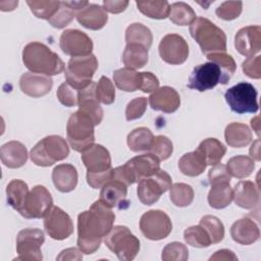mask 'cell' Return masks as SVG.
I'll list each match as a JSON object with an SVG mask.
<instances>
[{"label":"cell","mask_w":261,"mask_h":261,"mask_svg":"<svg viewBox=\"0 0 261 261\" xmlns=\"http://www.w3.org/2000/svg\"><path fill=\"white\" fill-rule=\"evenodd\" d=\"M76 19L83 27L97 31L106 24L108 15L102 6L89 3L76 13Z\"/></svg>","instance_id":"27"},{"label":"cell","mask_w":261,"mask_h":261,"mask_svg":"<svg viewBox=\"0 0 261 261\" xmlns=\"http://www.w3.org/2000/svg\"><path fill=\"white\" fill-rule=\"evenodd\" d=\"M149 104L154 110L172 113L178 109L180 105V97L173 88L164 86L158 88L151 94L149 97Z\"/></svg>","instance_id":"22"},{"label":"cell","mask_w":261,"mask_h":261,"mask_svg":"<svg viewBox=\"0 0 261 261\" xmlns=\"http://www.w3.org/2000/svg\"><path fill=\"white\" fill-rule=\"evenodd\" d=\"M127 186L120 180L111 179L102 186L99 201L109 208H121L126 202Z\"/></svg>","instance_id":"23"},{"label":"cell","mask_w":261,"mask_h":261,"mask_svg":"<svg viewBox=\"0 0 261 261\" xmlns=\"http://www.w3.org/2000/svg\"><path fill=\"white\" fill-rule=\"evenodd\" d=\"M225 141L232 148L246 147L252 141V132L249 126L241 122H231L225 127Z\"/></svg>","instance_id":"30"},{"label":"cell","mask_w":261,"mask_h":261,"mask_svg":"<svg viewBox=\"0 0 261 261\" xmlns=\"http://www.w3.org/2000/svg\"><path fill=\"white\" fill-rule=\"evenodd\" d=\"M69 155L66 141L56 135L45 137L31 150L30 156L33 163L38 166H51L55 162L65 159Z\"/></svg>","instance_id":"6"},{"label":"cell","mask_w":261,"mask_h":261,"mask_svg":"<svg viewBox=\"0 0 261 261\" xmlns=\"http://www.w3.org/2000/svg\"><path fill=\"white\" fill-rule=\"evenodd\" d=\"M184 239L188 245L196 248H207L211 245L208 232L200 224L188 227L184 231Z\"/></svg>","instance_id":"43"},{"label":"cell","mask_w":261,"mask_h":261,"mask_svg":"<svg viewBox=\"0 0 261 261\" xmlns=\"http://www.w3.org/2000/svg\"><path fill=\"white\" fill-rule=\"evenodd\" d=\"M0 158L6 167L18 168L27 163L28 150L22 143L18 141H10L2 145L0 149Z\"/></svg>","instance_id":"25"},{"label":"cell","mask_w":261,"mask_h":261,"mask_svg":"<svg viewBox=\"0 0 261 261\" xmlns=\"http://www.w3.org/2000/svg\"><path fill=\"white\" fill-rule=\"evenodd\" d=\"M122 62L125 67L130 69L144 67L148 62V49L140 44H126L122 54Z\"/></svg>","instance_id":"35"},{"label":"cell","mask_w":261,"mask_h":261,"mask_svg":"<svg viewBox=\"0 0 261 261\" xmlns=\"http://www.w3.org/2000/svg\"><path fill=\"white\" fill-rule=\"evenodd\" d=\"M206 58L212 62L217 63L220 66V68L223 72L225 82L227 83L230 80L231 75L234 73L236 68H237L236 62H234L233 58L231 57V55H228L225 52H219V53L208 54V55H206Z\"/></svg>","instance_id":"46"},{"label":"cell","mask_w":261,"mask_h":261,"mask_svg":"<svg viewBox=\"0 0 261 261\" xmlns=\"http://www.w3.org/2000/svg\"><path fill=\"white\" fill-rule=\"evenodd\" d=\"M44 227L49 237L61 241L73 232V223L70 216L61 208L54 206L44 218Z\"/></svg>","instance_id":"17"},{"label":"cell","mask_w":261,"mask_h":261,"mask_svg":"<svg viewBox=\"0 0 261 261\" xmlns=\"http://www.w3.org/2000/svg\"><path fill=\"white\" fill-rule=\"evenodd\" d=\"M169 18L177 25H188L196 19V13L187 3L175 2L170 5Z\"/></svg>","instance_id":"41"},{"label":"cell","mask_w":261,"mask_h":261,"mask_svg":"<svg viewBox=\"0 0 261 261\" xmlns=\"http://www.w3.org/2000/svg\"><path fill=\"white\" fill-rule=\"evenodd\" d=\"M261 56L257 55L254 57H248L243 63L242 68L246 75L251 79H260L261 77Z\"/></svg>","instance_id":"53"},{"label":"cell","mask_w":261,"mask_h":261,"mask_svg":"<svg viewBox=\"0 0 261 261\" xmlns=\"http://www.w3.org/2000/svg\"><path fill=\"white\" fill-rule=\"evenodd\" d=\"M79 90L72 88L66 82L61 84L56 92V96L59 102L66 107H73L77 105Z\"/></svg>","instance_id":"51"},{"label":"cell","mask_w":261,"mask_h":261,"mask_svg":"<svg viewBox=\"0 0 261 261\" xmlns=\"http://www.w3.org/2000/svg\"><path fill=\"white\" fill-rule=\"evenodd\" d=\"M150 153L156 156L159 160H166L170 157L173 151L172 142L165 136H157L154 138Z\"/></svg>","instance_id":"49"},{"label":"cell","mask_w":261,"mask_h":261,"mask_svg":"<svg viewBox=\"0 0 261 261\" xmlns=\"http://www.w3.org/2000/svg\"><path fill=\"white\" fill-rule=\"evenodd\" d=\"M107 248L119 260L130 261L140 251V241L124 225H115L104 238Z\"/></svg>","instance_id":"7"},{"label":"cell","mask_w":261,"mask_h":261,"mask_svg":"<svg viewBox=\"0 0 261 261\" xmlns=\"http://www.w3.org/2000/svg\"><path fill=\"white\" fill-rule=\"evenodd\" d=\"M113 81L119 90L125 92H135L140 90L141 72L127 67L119 68L113 72Z\"/></svg>","instance_id":"36"},{"label":"cell","mask_w":261,"mask_h":261,"mask_svg":"<svg viewBox=\"0 0 261 261\" xmlns=\"http://www.w3.org/2000/svg\"><path fill=\"white\" fill-rule=\"evenodd\" d=\"M159 88V81L152 72H141V86L140 90L144 93L155 92Z\"/></svg>","instance_id":"56"},{"label":"cell","mask_w":261,"mask_h":261,"mask_svg":"<svg viewBox=\"0 0 261 261\" xmlns=\"http://www.w3.org/2000/svg\"><path fill=\"white\" fill-rule=\"evenodd\" d=\"M209 260H238V257L234 255V253L227 249H222L217 252H215L214 255L210 257Z\"/></svg>","instance_id":"59"},{"label":"cell","mask_w":261,"mask_h":261,"mask_svg":"<svg viewBox=\"0 0 261 261\" xmlns=\"http://www.w3.org/2000/svg\"><path fill=\"white\" fill-rule=\"evenodd\" d=\"M160 169V160L151 153L142 154L128 160L124 165L113 169L112 179L126 186L139 182L142 178L155 174Z\"/></svg>","instance_id":"4"},{"label":"cell","mask_w":261,"mask_h":261,"mask_svg":"<svg viewBox=\"0 0 261 261\" xmlns=\"http://www.w3.org/2000/svg\"><path fill=\"white\" fill-rule=\"evenodd\" d=\"M158 49L161 59L173 65L184 63L189 56V45L187 41L177 34L164 36L160 41Z\"/></svg>","instance_id":"15"},{"label":"cell","mask_w":261,"mask_h":261,"mask_svg":"<svg viewBox=\"0 0 261 261\" xmlns=\"http://www.w3.org/2000/svg\"><path fill=\"white\" fill-rule=\"evenodd\" d=\"M27 4L38 18L49 20L58 10L60 1H27Z\"/></svg>","instance_id":"45"},{"label":"cell","mask_w":261,"mask_h":261,"mask_svg":"<svg viewBox=\"0 0 261 261\" xmlns=\"http://www.w3.org/2000/svg\"><path fill=\"white\" fill-rule=\"evenodd\" d=\"M112 175H113V168H110L104 172H99V173L87 172V181L89 186H91L93 189H98V188H102L103 185L111 180Z\"/></svg>","instance_id":"54"},{"label":"cell","mask_w":261,"mask_h":261,"mask_svg":"<svg viewBox=\"0 0 261 261\" xmlns=\"http://www.w3.org/2000/svg\"><path fill=\"white\" fill-rule=\"evenodd\" d=\"M152 41L153 35L150 29L142 23H132L125 31L126 44H140L149 49L152 45Z\"/></svg>","instance_id":"39"},{"label":"cell","mask_w":261,"mask_h":261,"mask_svg":"<svg viewBox=\"0 0 261 261\" xmlns=\"http://www.w3.org/2000/svg\"><path fill=\"white\" fill-rule=\"evenodd\" d=\"M161 258L163 261H186L189 258V250L186 245L172 242L164 247Z\"/></svg>","instance_id":"47"},{"label":"cell","mask_w":261,"mask_h":261,"mask_svg":"<svg viewBox=\"0 0 261 261\" xmlns=\"http://www.w3.org/2000/svg\"><path fill=\"white\" fill-rule=\"evenodd\" d=\"M254 168V160L251 157L245 155H238L231 157L226 164V169L230 176H234L237 178L248 177L252 174Z\"/></svg>","instance_id":"38"},{"label":"cell","mask_w":261,"mask_h":261,"mask_svg":"<svg viewBox=\"0 0 261 261\" xmlns=\"http://www.w3.org/2000/svg\"><path fill=\"white\" fill-rule=\"evenodd\" d=\"M96 98L100 103L109 105L115 100V90L112 82L106 77L101 76L96 85Z\"/></svg>","instance_id":"48"},{"label":"cell","mask_w":261,"mask_h":261,"mask_svg":"<svg viewBox=\"0 0 261 261\" xmlns=\"http://www.w3.org/2000/svg\"><path fill=\"white\" fill-rule=\"evenodd\" d=\"M260 140L258 139V140H256L253 144H252V146H251V148H250V156H251V158L254 160H257V161H260Z\"/></svg>","instance_id":"60"},{"label":"cell","mask_w":261,"mask_h":261,"mask_svg":"<svg viewBox=\"0 0 261 261\" xmlns=\"http://www.w3.org/2000/svg\"><path fill=\"white\" fill-rule=\"evenodd\" d=\"M225 85V79L220 66L212 61L199 64L194 67L190 77L188 87L199 92L213 89L217 84Z\"/></svg>","instance_id":"11"},{"label":"cell","mask_w":261,"mask_h":261,"mask_svg":"<svg viewBox=\"0 0 261 261\" xmlns=\"http://www.w3.org/2000/svg\"><path fill=\"white\" fill-rule=\"evenodd\" d=\"M138 9L150 18L164 19L169 16L170 4L167 1H137Z\"/></svg>","instance_id":"40"},{"label":"cell","mask_w":261,"mask_h":261,"mask_svg":"<svg viewBox=\"0 0 261 261\" xmlns=\"http://www.w3.org/2000/svg\"><path fill=\"white\" fill-rule=\"evenodd\" d=\"M232 201V189L229 181H219L211 185L208 194V203L214 209H222Z\"/></svg>","instance_id":"33"},{"label":"cell","mask_w":261,"mask_h":261,"mask_svg":"<svg viewBox=\"0 0 261 261\" xmlns=\"http://www.w3.org/2000/svg\"><path fill=\"white\" fill-rule=\"evenodd\" d=\"M259 188L253 181L241 180L232 190L234 203L245 209H253L259 204Z\"/></svg>","instance_id":"24"},{"label":"cell","mask_w":261,"mask_h":261,"mask_svg":"<svg viewBox=\"0 0 261 261\" xmlns=\"http://www.w3.org/2000/svg\"><path fill=\"white\" fill-rule=\"evenodd\" d=\"M29 193L30 191L27 182L21 179H12L6 188L8 205L20 213L24 207Z\"/></svg>","instance_id":"32"},{"label":"cell","mask_w":261,"mask_h":261,"mask_svg":"<svg viewBox=\"0 0 261 261\" xmlns=\"http://www.w3.org/2000/svg\"><path fill=\"white\" fill-rule=\"evenodd\" d=\"M154 140L152 132L144 126L133 129L127 135V146L133 152L149 151Z\"/></svg>","instance_id":"37"},{"label":"cell","mask_w":261,"mask_h":261,"mask_svg":"<svg viewBox=\"0 0 261 261\" xmlns=\"http://www.w3.org/2000/svg\"><path fill=\"white\" fill-rule=\"evenodd\" d=\"M147 98L138 97L132 100L125 109L126 120H135L143 116L147 108Z\"/></svg>","instance_id":"52"},{"label":"cell","mask_w":261,"mask_h":261,"mask_svg":"<svg viewBox=\"0 0 261 261\" xmlns=\"http://www.w3.org/2000/svg\"><path fill=\"white\" fill-rule=\"evenodd\" d=\"M17 4H18V1H1L0 9L2 11H11L17 6Z\"/></svg>","instance_id":"61"},{"label":"cell","mask_w":261,"mask_h":261,"mask_svg":"<svg viewBox=\"0 0 261 261\" xmlns=\"http://www.w3.org/2000/svg\"><path fill=\"white\" fill-rule=\"evenodd\" d=\"M171 187V177L159 169L155 174L142 178L138 184V198L144 205H152L157 202L160 196Z\"/></svg>","instance_id":"10"},{"label":"cell","mask_w":261,"mask_h":261,"mask_svg":"<svg viewBox=\"0 0 261 261\" xmlns=\"http://www.w3.org/2000/svg\"><path fill=\"white\" fill-rule=\"evenodd\" d=\"M196 150L202 154L207 165L214 166L223 158L226 152V147L217 139L208 138L202 141Z\"/></svg>","instance_id":"31"},{"label":"cell","mask_w":261,"mask_h":261,"mask_svg":"<svg viewBox=\"0 0 261 261\" xmlns=\"http://www.w3.org/2000/svg\"><path fill=\"white\" fill-rule=\"evenodd\" d=\"M190 34L205 55L226 51L224 32L205 17H196L190 24Z\"/></svg>","instance_id":"3"},{"label":"cell","mask_w":261,"mask_h":261,"mask_svg":"<svg viewBox=\"0 0 261 261\" xmlns=\"http://www.w3.org/2000/svg\"><path fill=\"white\" fill-rule=\"evenodd\" d=\"M82 251L76 248H69L63 250L60 255L56 258L57 260H81L83 259Z\"/></svg>","instance_id":"58"},{"label":"cell","mask_w":261,"mask_h":261,"mask_svg":"<svg viewBox=\"0 0 261 261\" xmlns=\"http://www.w3.org/2000/svg\"><path fill=\"white\" fill-rule=\"evenodd\" d=\"M234 46L240 54L253 57L261 49V28L249 25L239 30L234 37Z\"/></svg>","instance_id":"18"},{"label":"cell","mask_w":261,"mask_h":261,"mask_svg":"<svg viewBox=\"0 0 261 261\" xmlns=\"http://www.w3.org/2000/svg\"><path fill=\"white\" fill-rule=\"evenodd\" d=\"M224 98L230 110L238 114L256 113L259 109L257 91L250 83L242 82L227 89Z\"/></svg>","instance_id":"9"},{"label":"cell","mask_w":261,"mask_h":261,"mask_svg":"<svg viewBox=\"0 0 261 261\" xmlns=\"http://www.w3.org/2000/svg\"><path fill=\"white\" fill-rule=\"evenodd\" d=\"M95 123L80 109L70 114L66 124V137L70 147L76 152H84L95 142Z\"/></svg>","instance_id":"5"},{"label":"cell","mask_w":261,"mask_h":261,"mask_svg":"<svg viewBox=\"0 0 261 261\" xmlns=\"http://www.w3.org/2000/svg\"><path fill=\"white\" fill-rule=\"evenodd\" d=\"M52 180L59 192H71L77 185V171L71 164H59L52 171Z\"/></svg>","instance_id":"28"},{"label":"cell","mask_w":261,"mask_h":261,"mask_svg":"<svg viewBox=\"0 0 261 261\" xmlns=\"http://www.w3.org/2000/svg\"><path fill=\"white\" fill-rule=\"evenodd\" d=\"M140 229L145 238L152 241H159L168 237L172 230V223L164 211L154 209L142 215Z\"/></svg>","instance_id":"12"},{"label":"cell","mask_w":261,"mask_h":261,"mask_svg":"<svg viewBox=\"0 0 261 261\" xmlns=\"http://www.w3.org/2000/svg\"><path fill=\"white\" fill-rule=\"evenodd\" d=\"M210 185L219 182V181H230V174L228 173L226 166L223 164L214 165L208 172Z\"/></svg>","instance_id":"55"},{"label":"cell","mask_w":261,"mask_h":261,"mask_svg":"<svg viewBox=\"0 0 261 261\" xmlns=\"http://www.w3.org/2000/svg\"><path fill=\"white\" fill-rule=\"evenodd\" d=\"M259 116H256L254 117L252 120H251V125L253 127V129L255 130V133L257 134V136L259 137V130H260V127H259Z\"/></svg>","instance_id":"62"},{"label":"cell","mask_w":261,"mask_h":261,"mask_svg":"<svg viewBox=\"0 0 261 261\" xmlns=\"http://www.w3.org/2000/svg\"><path fill=\"white\" fill-rule=\"evenodd\" d=\"M128 1L124 0H104L103 8L105 11L110 13H120L127 7Z\"/></svg>","instance_id":"57"},{"label":"cell","mask_w":261,"mask_h":261,"mask_svg":"<svg viewBox=\"0 0 261 261\" xmlns=\"http://www.w3.org/2000/svg\"><path fill=\"white\" fill-rule=\"evenodd\" d=\"M206 161L198 150L182 155L178 161L179 170L188 176L200 175L206 169Z\"/></svg>","instance_id":"34"},{"label":"cell","mask_w":261,"mask_h":261,"mask_svg":"<svg viewBox=\"0 0 261 261\" xmlns=\"http://www.w3.org/2000/svg\"><path fill=\"white\" fill-rule=\"evenodd\" d=\"M59 46L63 53L71 57L92 54L93 42L91 38L79 30H65L59 40Z\"/></svg>","instance_id":"16"},{"label":"cell","mask_w":261,"mask_h":261,"mask_svg":"<svg viewBox=\"0 0 261 261\" xmlns=\"http://www.w3.org/2000/svg\"><path fill=\"white\" fill-rule=\"evenodd\" d=\"M44 241V232L41 229L24 228L20 230L16 237V252L18 256L15 260H42L41 247Z\"/></svg>","instance_id":"13"},{"label":"cell","mask_w":261,"mask_h":261,"mask_svg":"<svg viewBox=\"0 0 261 261\" xmlns=\"http://www.w3.org/2000/svg\"><path fill=\"white\" fill-rule=\"evenodd\" d=\"M98 68V60L94 54L71 57L65 68L66 83L76 90H83L92 83Z\"/></svg>","instance_id":"8"},{"label":"cell","mask_w":261,"mask_h":261,"mask_svg":"<svg viewBox=\"0 0 261 261\" xmlns=\"http://www.w3.org/2000/svg\"><path fill=\"white\" fill-rule=\"evenodd\" d=\"M22 62L32 72L48 76L59 74L64 70V63L60 57L40 42H32L24 46Z\"/></svg>","instance_id":"2"},{"label":"cell","mask_w":261,"mask_h":261,"mask_svg":"<svg viewBox=\"0 0 261 261\" xmlns=\"http://www.w3.org/2000/svg\"><path fill=\"white\" fill-rule=\"evenodd\" d=\"M96 85L92 82L87 88L79 90L77 106L81 111L92 118L95 125H98L102 121L104 113L96 98Z\"/></svg>","instance_id":"21"},{"label":"cell","mask_w":261,"mask_h":261,"mask_svg":"<svg viewBox=\"0 0 261 261\" xmlns=\"http://www.w3.org/2000/svg\"><path fill=\"white\" fill-rule=\"evenodd\" d=\"M169 198L177 207L189 206L194 200V190L190 185L184 182H175L171 185Z\"/></svg>","instance_id":"42"},{"label":"cell","mask_w":261,"mask_h":261,"mask_svg":"<svg viewBox=\"0 0 261 261\" xmlns=\"http://www.w3.org/2000/svg\"><path fill=\"white\" fill-rule=\"evenodd\" d=\"M53 86V81L50 76L32 71L24 72L19 80V88L25 95L39 98L47 95Z\"/></svg>","instance_id":"20"},{"label":"cell","mask_w":261,"mask_h":261,"mask_svg":"<svg viewBox=\"0 0 261 261\" xmlns=\"http://www.w3.org/2000/svg\"><path fill=\"white\" fill-rule=\"evenodd\" d=\"M115 214L111 208L95 201L89 210L77 216V247L85 254H93L101 245L103 238L113 227Z\"/></svg>","instance_id":"1"},{"label":"cell","mask_w":261,"mask_h":261,"mask_svg":"<svg viewBox=\"0 0 261 261\" xmlns=\"http://www.w3.org/2000/svg\"><path fill=\"white\" fill-rule=\"evenodd\" d=\"M243 3L241 1H225L221 3L215 10L216 15L224 20H232L242 13Z\"/></svg>","instance_id":"50"},{"label":"cell","mask_w":261,"mask_h":261,"mask_svg":"<svg viewBox=\"0 0 261 261\" xmlns=\"http://www.w3.org/2000/svg\"><path fill=\"white\" fill-rule=\"evenodd\" d=\"M53 207V199L49 191L41 185L35 186L30 191L20 215L25 218H42Z\"/></svg>","instance_id":"14"},{"label":"cell","mask_w":261,"mask_h":261,"mask_svg":"<svg viewBox=\"0 0 261 261\" xmlns=\"http://www.w3.org/2000/svg\"><path fill=\"white\" fill-rule=\"evenodd\" d=\"M230 236L234 242L248 246L258 241L260 230L258 225L252 219L241 218L231 225Z\"/></svg>","instance_id":"26"},{"label":"cell","mask_w":261,"mask_h":261,"mask_svg":"<svg viewBox=\"0 0 261 261\" xmlns=\"http://www.w3.org/2000/svg\"><path fill=\"white\" fill-rule=\"evenodd\" d=\"M209 234L211 244L220 243L224 237L223 223L213 215H205L201 218L199 223Z\"/></svg>","instance_id":"44"},{"label":"cell","mask_w":261,"mask_h":261,"mask_svg":"<svg viewBox=\"0 0 261 261\" xmlns=\"http://www.w3.org/2000/svg\"><path fill=\"white\" fill-rule=\"evenodd\" d=\"M88 4L89 2L87 1H61L58 10L48 21L56 29H63L76 16V13Z\"/></svg>","instance_id":"29"},{"label":"cell","mask_w":261,"mask_h":261,"mask_svg":"<svg viewBox=\"0 0 261 261\" xmlns=\"http://www.w3.org/2000/svg\"><path fill=\"white\" fill-rule=\"evenodd\" d=\"M82 160L89 173L104 172L111 168L109 151L99 144H93L82 152Z\"/></svg>","instance_id":"19"}]
</instances>
